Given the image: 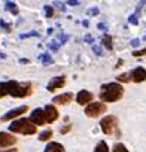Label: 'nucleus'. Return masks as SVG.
Wrapping results in <instances>:
<instances>
[{
  "instance_id": "obj_32",
  "label": "nucleus",
  "mask_w": 146,
  "mask_h": 152,
  "mask_svg": "<svg viewBox=\"0 0 146 152\" xmlns=\"http://www.w3.org/2000/svg\"><path fill=\"white\" fill-rule=\"evenodd\" d=\"M54 5H55L61 12H66V6H64V3H61V2H54Z\"/></svg>"
},
{
  "instance_id": "obj_8",
  "label": "nucleus",
  "mask_w": 146,
  "mask_h": 152,
  "mask_svg": "<svg viewBox=\"0 0 146 152\" xmlns=\"http://www.w3.org/2000/svg\"><path fill=\"white\" fill-rule=\"evenodd\" d=\"M27 110H28V106H27V104H26V106L15 107V109H12V110H9L8 113L3 115V116H2V121L6 122V121H11V119H14V118H18V116H21L23 113H26Z\"/></svg>"
},
{
  "instance_id": "obj_36",
  "label": "nucleus",
  "mask_w": 146,
  "mask_h": 152,
  "mask_svg": "<svg viewBox=\"0 0 146 152\" xmlns=\"http://www.w3.org/2000/svg\"><path fill=\"white\" fill-rule=\"evenodd\" d=\"M139 45H140V39H133V40H131V46H133V48H137Z\"/></svg>"
},
{
  "instance_id": "obj_10",
  "label": "nucleus",
  "mask_w": 146,
  "mask_h": 152,
  "mask_svg": "<svg viewBox=\"0 0 146 152\" xmlns=\"http://www.w3.org/2000/svg\"><path fill=\"white\" fill-rule=\"evenodd\" d=\"M36 127H40V125H45L46 124V121H45V115H43V109H34L33 112H31V115H30V118H28Z\"/></svg>"
},
{
  "instance_id": "obj_39",
  "label": "nucleus",
  "mask_w": 146,
  "mask_h": 152,
  "mask_svg": "<svg viewBox=\"0 0 146 152\" xmlns=\"http://www.w3.org/2000/svg\"><path fill=\"white\" fill-rule=\"evenodd\" d=\"M20 63H21V64H28L30 61H28L27 58H21V60H20Z\"/></svg>"
},
{
  "instance_id": "obj_7",
  "label": "nucleus",
  "mask_w": 146,
  "mask_h": 152,
  "mask_svg": "<svg viewBox=\"0 0 146 152\" xmlns=\"http://www.w3.org/2000/svg\"><path fill=\"white\" fill-rule=\"evenodd\" d=\"M43 115H45V121L48 122V124H52V122H55L57 119H58V110H57V107L54 106V104H46L45 107H43Z\"/></svg>"
},
{
  "instance_id": "obj_27",
  "label": "nucleus",
  "mask_w": 146,
  "mask_h": 152,
  "mask_svg": "<svg viewBox=\"0 0 146 152\" xmlns=\"http://www.w3.org/2000/svg\"><path fill=\"white\" fill-rule=\"evenodd\" d=\"M99 14H100L99 8H91V9H88V15H91V17H97Z\"/></svg>"
},
{
  "instance_id": "obj_34",
  "label": "nucleus",
  "mask_w": 146,
  "mask_h": 152,
  "mask_svg": "<svg viewBox=\"0 0 146 152\" xmlns=\"http://www.w3.org/2000/svg\"><path fill=\"white\" fill-rule=\"evenodd\" d=\"M58 39H60V42H61V45H63V43H66V42H67L69 36H67V34H60V37H58Z\"/></svg>"
},
{
  "instance_id": "obj_14",
  "label": "nucleus",
  "mask_w": 146,
  "mask_h": 152,
  "mask_svg": "<svg viewBox=\"0 0 146 152\" xmlns=\"http://www.w3.org/2000/svg\"><path fill=\"white\" fill-rule=\"evenodd\" d=\"M45 152H66L64 146L58 142H51L48 143V146L45 148Z\"/></svg>"
},
{
  "instance_id": "obj_35",
  "label": "nucleus",
  "mask_w": 146,
  "mask_h": 152,
  "mask_svg": "<svg viewBox=\"0 0 146 152\" xmlns=\"http://www.w3.org/2000/svg\"><path fill=\"white\" fill-rule=\"evenodd\" d=\"M84 40H85L87 43H93V42H94V37H93L91 34H87V36L84 37Z\"/></svg>"
},
{
  "instance_id": "obj_13",
  "label": "nucleus",
  "mask_w": 146,
  "mask_h": 152,
  "mask_svg": "<svg viewBox=\"0 0 146 152\" xmlns=\"http://www.w3.org/2000/svg\"><path fill=\"white\" fill-rule=\"evenodd\" d=\"M73 100V94L72 93H64V94H60V96H55L54 99H52V102L55 103V104H67V103H70Z\"/></svg>"
},
{
  "instance_id": "obj_12",
  "label": "nucleus",
  "mask_w": 146,
  "mask_h": 152,
  "mask_svg": "<svg viewBox=\"0 0 146 152\" xmlns=\"http://www.w3.org/2000/svg\"><path fill=\"white\" fill-rule=\"evenodd\" d=\"M91 100H94L93 93L85 91V90L79 91V93H78V96H76V102H78V104H81V106H85V104L91 103Z\"/></svg>"
},
{
  "instance_id": "obj_3",
  "label": "nucleus",
  "mask_w": 146,
  "mask_h": 152,
  "mask_svg": "<svg viewBox=\"0 0 146 152\" xmlns=\"http://www.w3.org/2000/svg\"><path fill=\"white\" fill-rule=\"evenodd\" d=\"M9 131L12 133H20V134H24V136H31L37 131V127L27 118H20V119H15L11 125H9Z\"/></svg>"
},
{
  "instance_id": "obj_30",
  "label": "nucleus",
  "mask_w": 146,
  "mask_h": 152,
  "mask_svg": "<svg viewBox=\"0 0 146 152\" xmlns=\"http://www.w3.org/2000/svg\"><path fill=\"white\" fill-rule=\"evenodd\" d=\"M143 55H146V48H145V49H140V51H134V52H133V57H143Z\"/></svg>"
},
{
  "instance_id": "obj_5",
  "label": "nucleus",
  "mask_w": 146,
  "mask_h": 152,
  "mask_svg": "<svg viewBox=\"0 0 146 152\" xmlns=\"http://www.w3.org/2000/svg\"><path fill=\"white\" fill-rule=\"evenodd\" d=\"M104 112H106V104L103 102H93V103H88V106L85 107V115L88 118H97L103 115Z\"/></svg>"
},
{
  "instance_id": "obj_38",
  "label": "nucleus",
  "mask_w": 146,
  "mask_h": 152,
  "mask_svg": "<svg viewBox=\"0 0 146 152\" xmlns=\"http://www.w3.org/2000/svg\"><path fill=\"white\" fill-rule=\"evenodd\" d=\"M0 152H18L15 148H11V149H5V151H0Z\"/></svg>"
},
{
  "instance_id": "obj_17",
  "label": "nucleus",
  "mask_w": 146,
  "mask_h": 152,
  "mask_svg": "<svg viewBox=\"0 0 146 152\" xmlns=\"http://www.w3.org/2000/svg\"><path fill=\"white\" fill-rule=\"evenodd\" d=\"M52 134H54V131L49 128V130H45V131H42L40 134H39V140L40 142H46V140H49L51 137H52Z\"/></svg>"
},
{
  "instance_id": "obj_21",
  "label": "nucleus",
  "mask_w": 146,
  "mask_h": 152,
  "mask_svg": "<svg viewBox=\"0 0 146 152\" xmlns=\"http://www.w3.org/2000/svg\"><path fill=\"white\" fill-rule=\"evenodd\" d=\"M112 152H128V149L122 143H115L113 148H112Z\"/></svg>"
},
{
  "instance_id": "obj_16",
  "label": "nucleus",
  "mask_w": 146,
  "mask_h": 152,
  "mask_svg": "<svg viewBox=\"0 0 146 152\" xmlns=\"http://www.w3.org/2000/svg\"><path fill=\"white\" fill-rule=\"evenodd\" d=\"M6 11H9L12 15H18V14H20L17 5H15L14 2H11V0H8V2H6Z\"/></svg>"
},
{
  "instance_id": "obj_40",
  "label": "nucleus",
  "mask_w": 146,
  "mask_h": 152,
  "mask_svg": "<svg viewBox=\"0 0 146 152\" xmlns=\"http://www.w3.org/2000/svg\"><path fill=\"white\" fill-rule=\"evenodd\" d=\"M82 26H84V27H88V26H90V23H88L87 20H84V21H82Z\"/></svg>"
},
{
  "instance_id": "obj_29",
  "label": "nucleus",
  "mask_w": 146,
  "mask_h": 152,
  "mask_svg": "<svg viewBox=\"0 0 146 152\" xmlns=\"http://www.w3.org/2000/svg\"><path fill=\"white\" fill-rule=\"evenodd\" d=\"M70 130H72V124H67V125H64V127L60 130V133H61V134H67Z\"/></svg>"
},
{
  "instance_id": "obj_2",
  "label": "nucleus",
  "mask_w": 146,
  "mask_h": 152,
  "mask_svg": "<svg viewBox=\"0 0 146 152\" xmlns=\"http://www.w3.org/2000/svg\"><path fill=\"white\" fill-rule=\"evenodd\" d=\"M124 96V87L119 82H109L101 85L99 99L103 103H115L118 100H121Z\"/></svg>"
},
{
  "instance_id": "obj_20",
  "label": "nucleus",
  "mask_w": 146,
  "mask_h": 152,
  "mask_svg": "<svg viewBox=\"0 0 146 152\" xmlns=\"http://www.w3.org/2000/svg\"><path fill=\"white\" fill-rule=\"evenodd\" d=\"M116 81L119 82V84H128V82H131V78H130V73H122V75H119V76H116Z\"/></svg>"
},
{
  "instance_id": "obj_31",
  "label": "nucleus",
  "mask_w": 146,
  "mask_h": 152,
  "mask_svg": "<svg viewBox=\"0 0 146 152\" xmlns=\"http://www.w3.org/2000/svg\"><path fill=\"white\" fill-rule=\"evenodd\" d=\"M49 48H51V51L55 52V51H58V43H57L55 40H51V42H49Z\"/></svg>"
},
{
  "instance_id": "obj_4",
  "label": "nucleus",
  "mask_w": 146,
  "mask_h": 152,
  "mask_svg": "<svg viewBox=\"0 0 146 152\" xmlns=\"http://www.w3.org/2000/svg\"><path fill=\"white\" fill-rule=\"evenodd\" d=\"M100 127L101 131L107 136H113V137H121V130H119V124L116 116L113 115H107L100 121Z\"/></svg>"
},
{
  "instance_id": "obj_9",
  "label": "nucleus",
  "mask_w": 146,
  "mask_h": 152,
  "mask_svg": "<svg viewBox=\"0 0 146 152\" xmlns=\"http://www.w3.org/2000/svg\"><path fill=\"white\" fill-rule=\"evenodd\" d=\"M130 78H131V81L136 82V84L145 82V81H146V69H143V67H140V66L136 67L134 70L130 72Z\"/></svg>"
},
{
  "instance_id": "obj_42",
  "label": "nucleus",
  "mask_w": 146,
  "mask_h": 152,
  "mask_svg": "<svg viewBox=\"0 0 146 152\" xmlns=\"http://www.w3.org/2000/svg\"><path fill=\"white\" fill-rule=\"evenodd\" d=\"M143 40H146V34H145V39H143Z\"/></svg>"
},
{
  "instance_id": "obj_23",
  "label": "nucleus",
  "mask_w": 146,
  "mask_h": 152,
  "mask_svg": "<svg viewBox=\"0 0 146 152\" xmlns=\"http://www.w3.org/2000/svg\"><path fill=\"white\" fill-rule=\"evenodd\" d=\"M27 37H39V33L37 31H30V33H24L20 36V39H27Z\"/></svg>"
},
{
  "instance_id": "obj_11",
  "label": "nucleus",
  "mask_w": 146,
  "mask_h": 152,
  "mask_svg": "<svg viewBox=\"0 0 146 152\" xmlns=\"http://www.w3.org/2000/svg\"><path fill=\"white\" fill-rule=\"evenodd\" d=\"M17 143V137L6 133V131H0V148H9Z\"/></svg>"
},
{
  "instance_id": "obj_6",
  "label": "nucleus",
  "mask_w": 146,
  "mask_h": 152,
  "mask_svg": "<svg viewBox=\"0 0 146 152\" xmlns=\"http://www.w3.org/2000/svg\"><path fill=\"white\" fill-rule=\"evenodd\" d=\"M64 85H66V76L61 75V76H55V78H52V79L48 82L46 90H48L49 93H55L57 90L63 88Z\"/></svg>"
},
{
  "instance_id": "obj_26",
  "label": "nucleus",
  "mask_w": 146,
  "mask_h": 152,
  "mask_svg": "<svg viewBox=\"0 0 146 152\" xmlns=\"http://www.w3.org/2000/svg\"><path fill=\"white\" fill-rule=\"evenodd\" d=\"M128 23H130V24H133V26H137V24H139V20H137V15H136V14H133V15H130V18H128Z\"/></svg>"
},
{
  "instance_id": "obj_33",
  "label": "nucleus",
  "mask_w": 146,
  "mask_h": 152,
  "mask_svg": "<svg viewBox=\"0 0 146 152\" xmlns=\"http://www.w3.org/2000/svg\"><path fill=\"white\" fill-rule=\"evenodd\" d=\"M79 2H81V0H67V5H70V6H78Z\"/></svg>"
},
{
  "instance_id": "obj_24",
  "label": "nucleus",
  "mask_w": 146,
  "mask_h": 152,
  "mask_svg": "<svg viewBox=\"0 0 146 152\" xmlns=\"http://www.w3.org/2000/svg\"><path fill=\"white\" fill-rule=\"evenodd\" d=\"M93 52H94L97 57H101V55H103V49H101V46H97V45H93Z\"/></svg>"
},
{
  "instance_id": "obj_19",
  "label": "nucleus",
  "mask_w": 146,
  "mask_h": 152,
  "mask_svg": "<svg viewBox=\"0 0 146 152\" xmlns=\"http://www.w3.org/2000/svg\"><path fill=\"white\" fill-rule=\"evenodd\" d=\"M103 45H104V48H106V49H109V51H112V49H113L112 37H110L109 34H104V36H103Z\"/></svg>"
},
{
  "instance_id": "obj_1",
  "label": "nucleus",
  "mask_w": 146,
  "mask_h": 152,
  "mask_svg": "<svg viewBox=\"0 0 146 152\" xmlns=\"http://www.w3.org/2000/svg\"><path fill=\"white\" fill-rule=\"evenodd\" d=\"M31 93H33L31 82H18V81L0 82V99L6 96H12L15 99H24L28 97Z\"/></svg>"
},
{
  "instance_id": "obj_22",
  "label": "nucleus",
  "mask_w": 146,
  "mask_h": 152,
  "mask_svg": "<svg viewBox=\"0 0 146 152\" xmlns=\"http://www.w3.org/2000/svg\"><path fill=\"white\" fill-rule=\"evenodd\" d=\"M43 9H45V17H46V18H52V17H54V9H52V6H48V5H46Z\"/></svg>"
},
{
  "instance_id": "obj_37",
  "label": "nucleus",
  "mask_w": 146,
  "mask_h": 152,
  "mask_svg": "<svg viewBox=\"0 0 146 152\" xmlns=\"http://www.w3.org/2000/svg\"><path fill=\"white\" fill-rule=\"evenodd\" d=\"M97 28H99V30H106V26H104L103 23H99V24H97Z\"/></svg>"
},
{
  "instance_id": "obj_41",
  "label": "nucleus",
  "mask_w": 146,
  "mask_h": 152,
  "mask_svg": "<svg viewBox=\"0 0 146 152\" xmlns=\"http://www.w3.org/2000/svg\"><path fill=\"white\" fill-rule=\"evenodd\" d=\"M124 64V61L122 60H118V64H116V67H119V66H122Z\"/></svg>"
},
{
  "instance_id": "obj_25",
  "label": "nucleus",
  "mask_w": 146,
  "mask_h": 152,
  "mask_svg": "<svg viewBox=\"0 0 146 152\" xmlns=\"http://www.w3.org/2000/svg\"><path fill=\"white\" fill-rule=\"evenodd\" d=\"M145 5H146V0H140V2H139V5H137V8H136V12H134L137 17H139V14H140V11H142V8H143Z\"/></svg>"
},
{
  "instance_id": "obj_15",
  "label": "nucleus",
  "mask_w": 146,
  "mask_h": 152,
  "mask_svg": "<svg viewBox=\"0 0 146 152\" xmlns=\"http://www.w3.org/2000/svg\"><path fill=\"white\" fill-rule=\"evenodd\" d=\"M39 60L43 63V66H51V64H54V60H52V57H51L48 52H45V54L39 55Z\"/></svg>"
},
{
  "instance_id": "obj_18",
  "label": "nucleus",
  "mask_w": 146,
  "mask_h": 152,
  "mask_svg": "<svg viewBox=\"0 0 146 152\" xmlns=\"http://www.w3.org/2000/svg\"><path fill=\"white\" fill-rule=\"evenodd\" d=\"M94 152H109V146H107V143H106L104 140L99 142L97 146H96V149H94Z\"/></svg>"
},
{
  "instance_id": "obj_28",
  "label": "nucleus",
  "mask_w": 146,
  "mask_h": 152,
  "mask_svg": "<svg viewBox=\"0 0 146 152\" xmlns=\"http://www.w3.org/2000/svg\"><path fill=\"white\" fill-rule=\"evenodd\" d=\"M0 27H2V28H3L5 31H8V33L11 31V24H6V23H5L3 20H2V21H0Z\"/></svg>"
}]
</instances>
